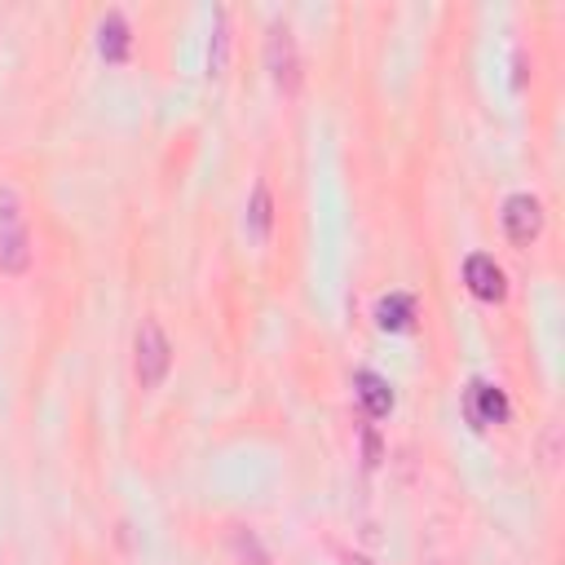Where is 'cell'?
Masks as SVG:
<instances>
[{
	"instance_id": "cell-1",
	"label": "cell",
	"mask_w": 565,
	"mask_h": 565,
	"mask_svg": "<svg viewBox=\"0 0 565 565\" xmlns=\"http://www.w3.org/2000/svg\"><path fill=\"white\" fill-rule=\"evenodd\" d=\"M31 265V225L22 212V199L0 185V269L4 274H22Z\"/></svg>"
},
{
	"instance_id": "cell-2",
	"label": "cell",
	"mask_w": 565,
	"mask_h": 565,
	"mask_svg": "<svg viewBox=\"0 0 565 565\" xmlns=\"http://www.w3.org/2000/svg\"><path fill=\"white\" fill-rule=\"evenodd\" d=\"M168 366H172V344H168L163 327H159L154 318H146V322H141V331H137V358H132L137 384H141V388L163 384Z\"/></svg>"
},
{
	"instance_id": "cell-3",
	"label": "cell",
	"mask_w": 565,
	"mask_h": 565,
	"mask_svg": "<svg viewBox=\"0 0 565 565\" xmlns=\"http://www.w3.org/2000/svg\"><path fill=\"white\" fill-rule=\"evenodd\" d=\"M499 216H503V234H508L516 247H530V243L543 234V203H539L534 194H525V190L508 194Z\"/></svg>"
},
{
	"instance_id": "cell-4",
	"label": "cell",
	"mask_w": 565,
	"mask_h": 565,
	"mask_svg": "<svg viewBox=\"0 0 565 565\" xmlns=\"http://www.w3.org/2000/svg\"><path fill=\"white\" fill-rule=\"evenodd\" d=\"M463 415H468V424L477 433H486V428H494V424L508 419V393L499 384H490V380H468V388H463Z\"/></svg>"
},
{
	"instance_id": "cell-5",
	"label": "cell",
	"mask_w": 565,
	"mask_h": 565,
	"mask_svg": "<svg viewBox=\"0 0 565 565\" xmlns=\"http://www.w3.org/2000/svg\"><path fill=\"white\" fill-rule=\"evenodd\" d=\"M265 62H269V75H274V84H278L282 93H296V88H300V57H296V44H291L287 22H274V26H269Z\"/></svg>"
},
{
	"instance_id": "cell-6",
	"label": "cell",
	"mask_w": 565,
	"mask_h": 565,
	"mask_svg": "<svg viewBox=\"0 0 565 565\" xmlns=\"http://www.w3.org/2000/svg\"><path fill=\"white\" fill-rule=\"evenodd\" d=\"M463 282H468V291H472L477 300H486V305H499V300L508 296L503 269H499L494 256H486V252H472V256L463 260Z\"/></svg>"
},
{
	"instance_id": "cell-7",
	"label": "cell",
	"mask_w": 565,
	"mask_h": 565,
	"mask_svg": "<svg viewBox=\"0 0 565 565\" xmlns=\"http://www.w3.org/2000/svg\"><path fill=\"white\" fill-rule=\"evenodd\" d=\"M353 393H358V402H362V411H366L371 419H384V415L393 411V388H388V380L375 375V371H358V375H353Z\"/></svg>"
},
{
	"instance_id": "cell-8",
	"label": "cell",
	"mask_w": 565,
	"mask_h": 565,
	"mask_svg": "<svg viewBox=\"0 0 565 565\" xmlns=\"http://www.w3.org/2000/svg\"><path fill=\"white\" fill-rule=\"evenodd\" d=\"M128 49H132V35H128V22H124V13H106L102 22H97V53L106 57V62H124L128 57Z\"/></svg>"
},
{
	"instance_id": "cell-9",
	"label": "cell",
	"mask_w": 565,
	"mask_h": 565,
	"mask_svg": "<svg viewBox=\"0 0 565 565\" xmlns=\"http://www.w3.org/2000/svg\"><path fill=\"white\" fill-rule=\"evenodd\" d=\"M411 318H415V300H411L406 291H388V296L375 305V322H380L384 331H406Z\"/></svg>"
},
{
	"instance_id": "cell-10",
	"label": "cell",
	"mask_w": 565,
	"mask_h": 565,
	"mask_svg": "<svg viewBox=\"0 0 565 565\" xmlns=\"http://www.w3.org/2000/svg\"><path fill=\"white\" fill-rule=\"evenodd\" d=\"M269 221H274L269 185H265V181H256V190H252V207H247V230H252L256 238H269Z\"/></svg>"
},
{
	"instance_id": "cell-11",
	"label": "cell",
	"mask_w": 565,
	"mask_h": 565,
	"mask_svg": "<svg viewBox=\"0 0 565 565\" xmlns=\"http://www.w3.org/2000/svg\"><path fill=\"white\" fill-rule=\"evenodd\" d=\"M225 44H230V35H225V9H216V31H212V49H207V71L212 75L225 66Z\"/></svg>"
},
{
	"instance_id": "cell-12",
	"label": "cell",
	"mask_w": 565,
	"mask_h": 565,
	"mask_svg": "<svg viewBox=\"0 0 565 565\" xmlns=\"http://www.w3.org/2000/svg\"><path fill=\"white\" fill-rule=\"evenodd\" d=\"M349 565H371V561L366 556H349Z\"/></svg>"
}]
</instances>
